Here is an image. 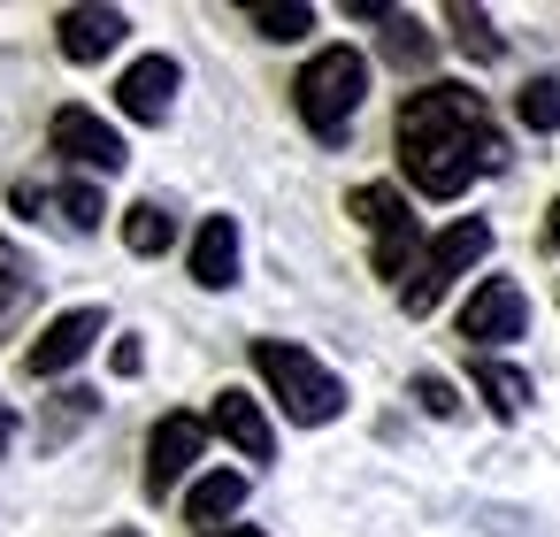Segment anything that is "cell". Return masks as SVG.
<instances>
[{"mask_svg": "<svg viewBox=\"0 0 560 537\" xmlns=\"http://www.w3.org/2000/svg\"><path fill=\"white\" fill-rule=\"evenodd\" d=\"M55 208H62L70 231H101V215H108V208H101V185H62Z\"/></svg>", "mask_w": 560, "mask_h": 537, "instance_id": "cell-22", "label": "cell"}, {"mask_svg": "<svg viewBox=\"0 0 560 537\" xmlns=\"http://www.w3.org/2000/svg\"><path fill=\"white\" fill-rule=\"evenodd\" d=\"M445 24H453V47H460L468 62H499V32H491V16H483V9L453 0V9H445Z\"/></svg>", "mask_w": 560, "mask_h": 537, "instance_id": "cell-18", "label": "cell"}, {"mask_svg": "<svg viewBox=\"0 0 560 537\" xmlns=\"http://www.w3.org/2000/svg\"><path fill=\"white\" fill-rule=\"evenodd\" d=\"M192 284L200 292H231L238 284V223L231 215H208L192 231Z\"/></svg>", "mask_w": 560, "mask_h": 537, "instance_id": "cell-12", "label": "cell"}, {"mask_svg": "<svg viewBox=\"0 0 560 537\" xmlns=\"http://www.w3.org/2000/svg\"><path fill=\"white\" fill-rule=\"evenodd\" d=\"M384 62H392V70H422V62H430V32H422L415 16H392V24H384Z\"/></svg>", "mask_w": 560, "mask_h": 537, "instance_id": "cell-19", "label": "cell"}, {"mask_svg": "<svg viewBox=\"0 0 560 537\" xmlns=\"http://www.w3.org/2000/svg\"><path fill=\"white\" fill-rule=\"evenodd\" d=\"M483 254H491V223H483V215H460V223H445V231L422 246L415 277L399 284V307H407V315H430V307H438V300H445V292H453V284H460V277L483 261Z\"/></svg>", "mask_w": 560, "mask_h": 537, "instance_id": "cell-5", "label": "cell"}, {"mask_svg": "<svg viewBox=\"0 0 560 537\" xmlns=\"http://www.w3.org/2000/svg\"><path fill=\"white\" fill-rule=\"evenodd\" d=\"M9 437H16V415H9V399H0V460H9Z\"/></svg>", "mask_w": 560, "mask_h": 537, "instance_id": "cell-26", "label": "cell"}, {"mask_svg": "<svg viewBox=\"0 0 560 537\" xmlns=\"http://www.w3.org/2000/svg\"><path fill=\"white\" fill-rule=\"evenodd\" d=\"M108 361H116V376H139V369H147V346H139V338H116Z\"/></svg>", "mask_w": 560, "mask_h": 537, "instance_id": "cell-25", "label": "cell"}, {"mask_svg": "<svg viewBox=\"0 0 560 537\" xmlns=\"http://www.w3.org/2000/svg\"><path fill=\"white\" fill-rule=\"evenodd\" d=\"M47 147H55L62 162L93 170V177H116V170L131 162L124 131H116V124H101L93 108H55V124H47Z\"/></svg>", "mask_w": 560, "mask_h": 537, "instance_id": "cell-7", "label": "cell"}, {"mask_svg": "<svg viewBox=\"0 0 560 537\" xmlns=\"http://www.w3.org/2000/svg\"><path fill=\"white\" fill-rule=\"evenodd\" d=\"M392 147H399V170L422 200H460L483 170H506V131L491 124L483 93H468V85L407 93L399 124H392Z\"/></svg>", "mask_w": 560, "mask_h": 537, "instance_id": "cell-1", "label": "cell"}, {"mask_svg": "<svg viewBox=\"0 0 560 537\" xmlns=\"http://www.w3.org/2000/svg\"><path fill=\"white\" fill-rule=\"evenodd\" d=\"M116 537H139V529H116Z\"/></svg>", "mask_w": 560, "mask_h": 537, "instance_id": "cell-29", "label": "cell"}, {"mask_svg": "<svg viewBox=\"0 0 560 537\" xmlns=\"http://www.w3.org/2000/svg\"><path fill=\"white\" fill-rule=\"evenodd\" d=\"M246 16H254L261 39H307V32H315V9H307V0H292V9H246Z\"/></svg>", "mask_w": 560, "mask_h": 537, "instance_id": "cell-21", "label": "cell"}, {"mask_svg": "<svg viewBox=\"0 0 560 537\" xmlns=\"http://www.w3.org/2000/svg\"><path fill=\"white\" fill-rule=\"evenodd\" d=\"M346 215L369 231V261H376V277L407 284L415 261H422V223H415L407 192H399V185H353V192H346Z\"/></svg>", "mask_w": 560, "mask_h": 537, "instance_id": "cell-4", "label": "cell"}, {"mask_svg": "<svg viewBox=\"0 0 560 537\" xmlns=\"http://www.w3.org/2000/svg\"><path fill=\"white\" fill-rule=\"evenodd\" d=\"M93 338H101V307L55 315V323L32 338V353H24V376H62V369H78V361L93 353Z\"/></svg>", "mask_w": 560, "mask_h": 537, "instance_id": "cell-10", "label": "cell"}, {"mask_svg": "<svg viewBox=\"0 0 560 537\" xmlns=\"http://www.w3.org/2000/svg\"><path fill=\"white\" fill-rule=\"evenodd\" d=\"M208 430H223L246 460H269L277 453V430H269V415H261V399H246V392H215V407H208Z\"/></svg>", "mask_w": 560, "mask_h": 537, "instance_id": "cell-13", "label": "cell"}, {"mask_svg": "<svg viewBox=\"0 0 560 537\" xmlns=\"http://www.w3.org/2000/svg\"><path fill=\"white\" fill-rule=\"evenodd\" d=\"M238 506H246V476H238V468H215V476H200V483L185 491V522H208V529H215L223 514H238Z\"/></svg>", "mask_w": 560, "mask_h": 537, "instance_id": "cell-15", "label": "cell"}, {"mask_svg": "<svg viewBox=\"0 0 560 537\" xmlns=\"http://www.w3.org/2000/svg\"><path fill=\"white\" fill-rule=\"evenodd\" d=\"M55 399H62V407H47V445H55V437H70V430H78V422L101 407L93 392H55Z\"/></svg>", "mask_w": 560, "mask_h": 537, "instance_id": "cell-23", "label": "cell"}, {"mask_svg": "<svg viewBox=\"0 0 560 537\" xmlns=\"http://www.w3.org/2000/svg\"><path fill=\"white\" fill-rule=\"evenodd\" d=\"M468 384L483 392V407H491L499 422H514V415L529 407V376H522V369H506L499 353H468Z\"/></svg>", "mask_w": 560, "mask_h": 537, "instance_id": "cell-14", "label": "cell"}, {"mask_svg": "<svg viewBox=\"0 0 560 537\" xmlns=\"http://www.w3.org/2000/svg\"><path fill=\"white\" fill-rule=\"evenodd\" d=\"M361 101H369V62H361L353 47H323V55H307L300 78H292V108H300V124H307L323 147H338V139L353 131Z\"/></svg>", "mask_w": 560, "mask_h": 537, "instance_id": "cell-2", "label": "cell"}, {"mask_svg": "<svg viewBox=\"0 0 560 537\" xmlns=\"http://www.w3.org/2000/svg\"><path fill=\"white\" fill-rule=\"evenodd\" d=\"M177 85H185V70H177L170 55H139V62L116 78V108H124L131 124H162V116L177 108Z\"/></svg>", "mask_w": 560, "mask_h": 537, "instance_id": "cell-9", "label": "cell"}, {"mask_svg": "<svg viewBox=\"0 0 560 537\" xmlns=\"http://www.w3.org/2000/svg\"><path fill=\"white\" fill-rule=\"evenodd\" d=\"M55 39L70 62H108L124 39H131V16L124 9H62L55 16Z\"/></svg>", "mask_w": 560, "mask_h": 537, "instance_id": "cell-11", "label": "cell"}, {"mask_svg": "<svg viewBox=\"0 0 560 537\" xmlns=\"http://www.w3.org/2000/svg\"><path fill=\"white\" fill-rule=\"evenodd\" d=\"M545 238H552V254H560V200L545 208Z\"/></svg>", "mask_w": 560, "mask_h": 537, "instance_id": "cell-27", "label": "cell"}, {"mask_svg": "<svg viewBox=\"0 0 560 537\" xmlns=\"http://www.w3.org/2000/svg\"><path fill=\"white\" fill-rule=\"evenodd\" d=\"M208 537H261V529H246V522H238V529H208Z\"/></svg>", "mask_w": 560, "mask_h": 537, "instance_id": "cell-28", "label": "cell"}, {"mask_svg": "<svg viewBox=\"0 0 560 537\" xmlns=\"http://www.w3.org/2000/svg\"><path fill=\"white\" fill-rule=\"evenodd\" d=\"M32 300H39V277H32V261L0 238V338H9L24 315H32Z\"/></svg>", "mask_w": 560, "mask_h": 537, "instance_id": "cell-16", "label": "cell"}, {"mask_svg": "<svg viewBox=\"0 0 560 537\" xmlns=\"http://www.w3.org/2000/svg\"><path fill=\"white\" fill-rule=\"evenodd\" d=\"M254 369H261V384L277 392V407L292 415V422H338L346 415V384L307 353V346H284V338H254Z\"/></svg>", "mask_w": 560, "mask_h": 537, "instance_id": "cell-3", "label": "cell"}, {"mask_svg": "<svg viewBox=\"0 0 560 537\" xmlns=\"http://www.w3.org/2000/svg\"><path fill=\"white\" fill-rule=\"evenodd\" d=\"M200 445H208V422L200 415H162L154 437H147V499H170L177 476H192Z\"/></svg>", "mask_w": 560, "mask_h": 537, "instance_id": "cell-8", "label": "cell"}, {"mask_svg": "<svg viewBox=\"0 0 560 537\" xmlns=\"http://www.w3.org/2000/svg\"><path fill=\"white\" fill-rule=\"evenodd\" d=\"M514 116H522L529 131H560V78H529V85L514 93Z\"/></svg>", "mask_w": 560, "mask_h": 537, "instance_id": "cell-20", "label": "cell"}, {"mask_svg": "<svg viewBox=\"0 0 560 537\" xmlns=\"http://www.w3.org/2000/svg\"><path fill=\"white\" fill-rule=\"evenodd\" d=\"M415 399H422V415H438V422H453V415H460V392H453L445 376H430V369L415 376Z\"/></svg>", "mask_w": 560, "mask_h": 537, "instance_id": "cell-24", "label": "cell"}, {"mask_svg": "<svg viewBox=\"0 0 560 537\" xmlns=\"http://www.w3.org/2000/svg\"><path fill=\"white\" fill-rule=\"evenodd\" d=\"M529 330V292L514 284V277H483L476 292H468V307H460V338L476 346V353H491V346H514Z\"/></svg>", "mask_w": 560, "mask_h": 537, "instance_id": "cell-6", "label": "cell"}, {"mask_svg": "<svg viewBox=\"0 0 560 537\" xmlns=\"http://www.w3.org/2000/svg\"><path fill=\"white\" fill-rule=\"evenodd\" d=\"M170 238H177V223H170V208L162 200H139V208H124V246L131 254H170Z\"/></svg>", "mask_w": 560, "mask_h": 537, "instance_id": "cell-17", "label": "cell"}]
</instances>
